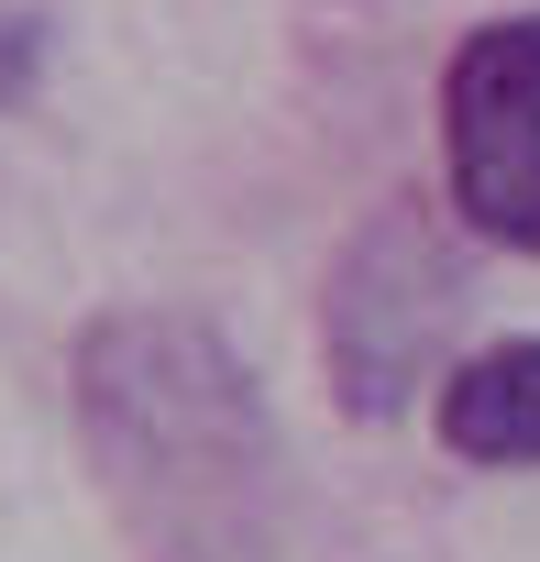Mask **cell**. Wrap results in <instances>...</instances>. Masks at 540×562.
Returning a JSON list of instances; mask_svg holds the SVG:
<instances>
[{"mask_svg": "<svg viewBox=\"0 0 540 562\" xmlns=\"http://www.w3.org/2000/svg\"><path fill=\"white\" fill-rule=\"evenodd\" d=\"M67 408L133 562H277L288 551L277 408L199 310L89 321L67 364Z\"/></svg>", "mask_w": 540, "mask_h": 562, "instance_id": "cell-1", "label": "cell"}, {"mask_svg": "<svg viewBox=\"0 0 540 562\" xmlns=\"http://www.w3.org/2000/svg\"><path fill=\"white\" fill-rule=\"evenodd\" d=\"M441 441L463 463H540V342H485L441 375Z\"/></svg>", "mask_w": 540, "mask_h": 562, "instance_id": "cell-4", "label": "cell"}, {"mask_svg": "<svg viewBox=\"0 0 540 562\" xmlns=\"http://www.w3.org/2000/svg\"><path fill=\"white\" fill-rule=\"evenodd\" d=\"M45 12H23V0H0V111H23L34 100V78H45Z\"/></svg>", "mask_w": 540, "mask_h": 562, "instance_id": "cell-5", "label": "cell"}, {"mask_svg": "<svg viewBox=\"0 0 540 562\" xmlns=\"http://www.w3.org/2000/svg\"><path fill=\"white\" fill-rule=\"evenodd\" d=\"M441 166H452V210L485 243L540 254V12H496L452 45Z\"/></svg>", "mask_w": 540, "mask_h": 562, "instance_id": "cell-2", "label": "cell"}, {"mask_svg": "<svg viewBox=\"0 0 540 562\" xmlns=\"http://www.w3.org/2000/svg\"><path fill=\"white\" fill-rule=\"evenodd\" d=\"M452 310H463V265L430 243L408 199H386L331 265V386L353 397V419H386L430 375V342L452 331Z\"/></svg>", "mask_w": 540, "mask_h": 562, "instance_id": "cell-3", "label": "cell"}]
</instances>
